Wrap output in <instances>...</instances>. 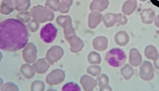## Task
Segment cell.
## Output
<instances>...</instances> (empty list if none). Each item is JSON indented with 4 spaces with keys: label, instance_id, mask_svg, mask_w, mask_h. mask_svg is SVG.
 Segmentation results:
<instances>
[{
    "label": "cell",
    "instance_id": "1",
    "mask_svg": "<svg viewBox=\"0 0 159 91\" xmlns=\"http://www.w3.org/2000/svg\"><path fill=\"white\" fill-rule=\"evenodd\" d=\"M29 41L27 26L18 19L8 18L0 22V49L16 52L22 49Z\"/></svg>",
    "mask_w": 159,
    "mask_h": 91
},
{
    "label": "cell",
    "instance_id": "2",
    "mask_svg": "<svg viewBox=\"0 0 159 91\" xmlns=\"http://www.w3.org/2000/svg\"><path fill=\"white\" fill-rule=\"evenodd\" d=\"M30 13L33 19L35 20L39 23L51 21L55 17L54 13L52 10L42 5L34 6L30 10Z\"/></svg>",
    "mask_w": 159,
    "mask_h": 91
},
{
    "label": "cell",
    "instance_id": "3",
    "mask_svg": "<svg viewBox=\"0 0 159 91\" xmlns=\"http://www.w3.org/2000/svg\"><path fill=\"white\" fill-rule=\"evenodd\" d=\"M126 58L125 53L123 50L119 48H114L107 52L105 59L110 66L119 67L124 64Z\"/></svg>",
    "mask_w": 159,
    "mask_h": 91
},
{
    "label": "cell",
    "instance_id": "4",
    "mask_svg": "<svg viewBox=\"0 0 159 91\" xmlns=\"http://www.w3.org/2000/svg\"><path fill=\"white\" fill-rule=\"evenodd\" d=\"M58 34V29L52 23H47L45 24L40 29V39L45 43L50 44L56 39Z\"/></svg>",
    "mask_w": 159,
    "mask_h": 91
},
{
    "label": "cell",
    "instance_id": "5",
    "mask_svg": "<svg viewBox=\"0 0 159 91\" xmlns=\"http://www.w3.org/2000/svg\"><path fill=\"white\" fill-rule=\"evenodd\" d=\"M56 21L60 26L63 28L64 35L66 40L71 36L75 35V29L72 25L71 18L70 16L60 15L57 17Z\"/></svg>",
    "mask_w": 159,
    "mask_h": 91
},
{
    "label": "cell",
    "instance_id": "6",
    "mask_svg": "<svg viewBox=\"0 0 159 91\" xmlns=\"http://www.w3.org/2000/svg\"><path fill=\"white\" fill-rule=\"evenodd\" d=\"M65 72L60 69H54L51 71L45 78L46 83L50 85H57L61 84L65 79Z\"/></svg>",
    "mask_w": 159,
    "mask_h": 91
},
{
    "label": "cell",
    "instance_id": "7",
    "mask_svg": "<svg viewBox=\"0 0 159 91\" xmlns=\"http://www.w3.org/2000/svg\"><path fill=\"white\" fill-rule=\"evenodd\" d=\"M22 57L25 63L34 64L37 59V49L32 42L28 43L22 52Z\"/></svg>",
    "mask_w": 159,
    "mask_h": 91
},
{
    "label": "cell",
    "instance_id": "8",
    "mask_svg": "<svg viewBox=\"0 0 159 91\" xmlns=\"http://www.w3.org/2000/svg\"><path fill=\"white\" fill-rule=\"evenodd\" d=\"M64 55L63 49L59 46H53L51 47L46 52L45 59L50 65L58 62Z\"/></svg>",
    "mask_w": 159,
    "mask_h": 91
},
{
    "label": "cell",
    "instance_id": "9",
    "mask_svg": "<svg viewBox=\"0 0 159 91\" xmlns=\"http://www.w3.org/2000/svg\"><path fill=\"white\" fill-rule=\"evenodd\" d=\"M154 75L152 65L150 62L145 61L140 69V76L144 80H150Z\"/></svg>",
    "mask_w": 159,
    "mask_h": 91
},
{
    "label": "cell",
    "instance_id": "10",
    "mask_svg": "<svg viewBox=\"0 0 159 91\" xmlns=\"http://www.w3.org/2000/svg\"><path fill=\"white\" fill-rule=\"evenodd\" d=\"M66 41L69 42L70 51L73 53L80 52L84 47L83 41L76 35H73L69 37Z\"/></svg>",
    "mask_w": 159,
    "mask_h": 91
},
{
    "label": "cell",
    "instance_id": "11",
    "mask_svg": "<svg viewBox=\"0 0 159 91\" xmlns=\"http://www.w3.org/2000/svg\"><path fill=\"white\" fill-rule=\"evenodd\" d=\"M33 67L35 72L38 74H45L50 68V64L47 61V60L44 59H37L34 64Z\"/></svg>",
    "mask_w": 159,
    "mask_h": 91
},
{
    "label": "cell",
    "instance_id": "12",
    "mask_svg": "<svg viewBox=\"0 0 159 91\" xmlns=\"http://www.w3.org/2000/svg\"><path fill=\"white\" fill-rule=\"evenodd\" d=\"M80 82L84 90H93L97 85V81L88 75H83Z\"/></svg>",
    "mask_w": 159,
    "mask_h": 91
},
{
    "label": "cell",
    "instance_id": "13",
    "mask_svg": "<svg viewBox=\"0 0 159 91\" xmlns=\"http://www.w3.org/2000/svg\"><path fill=\"white\" fill-rule=\"evenodd\" d=\"M102 16L99 12L92 11L88 16V26L91 29L96 28L102 20Z\"/></svg>",
    "mask_w": 159,
    "mask_h": 91
},
{
    "label": "cell",
    "instance_id": "14",
    "mask_svg": "<svg viewBox=\"0 0 159 91\" xmlns=\"http://www.w3.org/2000/svg\"><path fill=\"white\" fill-rule=\"evenodd\" d=\"M20 72L22 74V75H23L27 79H32L36 73L33 65L28 63L22 64L20 66Z\"/></svg>",
    "mask_w": 159,
    "mask_h": 91
},
{
    "label": "cell",
    "instance_id": "15",
    "mask_svg": "<svg viewBox=\"0 0 159 91\" xmlns=\"http://www.w3.org/2000/svg\"><path fill=\"white\" fill-rule=\"evenodd\" d=\"M107 39L104 36H99L93 41V46L95 50L103 51L107 47Z\"/></svg>",
    "mask_w": 159,
    "mask_h": 91
},
{
    "label": "cell",
    "instance_id": "16",
    "mask_svg": "<svg viewBox=\"0 0 159 91\" xmlns=\"http://www.w3.org/2000/svg\"><path fill=\"white\" fill-rule=\"evenodd\" d=\"M14 5L13 0H2L0 4V12L3 15H9L13 12Z\"/></svg>",
    "mask_w": 159,
    "mask_h": 91
},
{
    "label": "cell",
    "instance_id": "17",
    "mask_svg": "<svg viewBox=\"0 0 159 91\" xmlns=\"http://www.w3.org/2000/svg\"><path fill=\"white\" fill-rule=\"evenodd\" d=\"M142 21L145 24H151L155 20V11L152 9H144L141 12Z\"/></svg>",
    "mask_w": 159,
    "mask_h": 91
},
{
    "label": "cell",
    "instance_id": "18",
    "mask_svg": "<svg viewBox=\"0 0 159 91\" xmlns=\"http://www.w3.org/2000/svg\"><path fill=\"white\" fill-rule=\"evenodd\" d=\"M137 2L136 0H127L123 4L122 10L124 14L130 15L136 9Z\"/></svg>",
    "mask_w": 159,
    "mask_h": 91
},
{
    "label": "cell",
    "instance_id": "19",
    "mask_svg": "<svg viewBox=\"0 0 159 91\" xmlns=\"http://www.w3.org/2000/svg\"><path fill=\"white\" fill-rule=\"evenodd\" d=\"M118 14L113 13H107L102 17V21L104 25L107 27L113 26L117 22Z\"/></svg>",
    "mask_w": 159,
    "mask_h": 91
},
{
    "label": "cell",
    "instance_id": "20",
    "mask_svg": "<svg viewBox=\"0 0 159 91\" xmlns=\"http://www.w3.org/2000/svg\"><path fill=\"white\" fill-rule=\"evenodd\" d=\"M114 40L119 46H125L128 43L129 41V37L127 32L124 31H120L116 34L114 37Z\"/></svg>",
    "mask_w": 159,
    "mask_h": 91
},
{
    "label": "cell",
    "instance_id": "21",
    "mask_svg": "<svg viewBox=\"0 0 159 91\" xmlns=\"http://www.w3.org/2000/svg\"><path fill=\"white\" fill-rule=\"evenodd\" d=\"M14 9L17 11H27L30 6V0H13Z\"/></svg>",
    "mask_w": 159,
    "mask_h": 91
},
{
    "label": "cell",
    "instance_id": "22",
    "mask_svg": "<svg viewBox=\"0 0 159 91\" xmlns=\"http://www.w3.org/2000/svg\"><path fill=\"white\" fill-rule=\"evenodd\" d=\"M142 60V57L136 49H132L130 51V63L135 67L140 65Z\"/></svg>",
    "mask_w": 159,
    "mask_h": 91
},
{
    "label": "cell",
    "instance_id": "23",
    "mask_svg": "<svg viewBox=\"0 0 159 91\" xmlns=\"http://www.w3.org/2000/svg\"><path fill=\"white\" fill-rule=\"evenodd\" d=\"M109 5V2H95L93 1L89 6V9L92 11H98V12H101L103 11L104 9H106Z\"/></svg>",
    "mask_w": 159,
    "mask_h": 91
},
{
    "label": "cell",
    "instance_id": "24",
    "mask_svg": "<svg viewBox=\"0 0 159 91\" xmlns=\"http://www.w3.org/2000/svg\"><path fill=\"white\" fill-rule=\"evenodd\" d=\"M145 54L148 59L155 60L158 57V54L156 48L153 46H148L145 50Z\"/></svg>",
    "mask_w": 159,
    "mask_h": 91
},
{
    "label": "cell",
    "instance_id": "25",
    "mask_svg": "<svg viewBox=\"0 0 159 91\" xmlns=\"http://www.w3.org/2000/svg\"><path fill=\"white\" fill-rule=\"evenodd\" d=\"M88 61L92 65H98L101 63V58L98 52L92 51L88 55Z\"/></svg>",
    "mask_w": 159,
    "mask_h": 91
},
{
    "label": "cell",
    "instance_id": "26",
    "mask_svg": "<svg viewBox=\"0 0 159 91\" xmlns=\"http://www.w3.org/2000/svg\"><path fill=\"white\" fill-rule=\"evenodd\" d=\"M31 17L32 15L30 12H28L27 11H20L17 14V19H18L24 24L28 23L31 20Z\"/></svg>",
    "mask_w": 159,
    "mask_h": 91
},
{
    "label": "cell",
    "instance_id": "27",
    "mask_svg": "<svg viewBox=\"0 0 159 91\" xmlns=\"http://www.w3.org/2000/svg\"><path fill=\"white\" fill-rule=\"evenodd\" d=\"M63 91H80L81 90V87L78 84L70 82L65 84L61 88Z\"/></svg>",
    "mask_w": 159,
    "mask_h": 91
},
{
    "label": "cell",
    "instance_id": "28",
    "mask_svg": "<svg viewBox=\"0 0 159 91\" xmlns=\"http://www.w3.org/2000/svg\"><path fill=\"white\" fill-rule=\"evenodd\" d=\"M45 84L42 80H35L30 85V90L33 91H42L45 90Z\"/></svg>",
    "mask_w": 159,
    "mask_h": 91
},
{
    "label": "cell",
    "instance_id": "29",
    "mask_svg": "<svg viewBox=\"0 0 159 91\" xmlns=\"http://www.w3.org/2000/svg\"><path fill=\"white\" fill-rule=\"evenodd\" d=\"M86 72L88 74L91 75L92 76H98L101 72V68L98 65H93L87 68Z\"/></svg>",
    "mask_w": 159,
    "mask_h": 91
},
{
    "label": "cell",
    "instance_id": "30",
    "mask_svg": "<svg viewBox=\"0 0 159 91\" xmlns=\"http://www.w3.org/2000/svg\"><path fill=\"white\" fill-rule=\"evenodd\" d=\"M121 74L125 79L128 80L133 75L134 71L132 68H131L128 64H127L125 67H124L122 69Z\"/></svg>",
    "mask_w": 159,
    "mask_h": 91
},
{
    "label": "cell",
    "instance_id": "31",
    "mask_svg": "<svg viewBox=\"0 0 159 91\" xmlns=\"http://www.w3.org/2000/svg\"><path fill=\"white\" fill-rule=\"evenodd\" d=\"M60 2L59 0H47L45 2V6L52 11H58Z\"/></svg>",
    "mask_w": 159,
    "mask_h": 91
},
{
    "label": "cell",
    "instance_id": "32",
    "mask_svg": "<svg viewBox=\"0 0 159 91\" xmlns=\"http://www.w3.org/2000/svg\"><path fill=\"white\" fill-rule=\"evenodd\" d=\"M2 90L4 91H17L19 90V87L18 86L14 84V82H6L5 84H4L1 87Z\"/></svg>",
    "mask_w": 159,
    "mask_h": 91
},
{
    "label": "cell",
    "instance_id": "33",
    "mask_svg": "<svg viewBox=\"0 0 159 91\" xmlns=\"http://www.w3.org/2000/svg\"><path fill=\"white\" fill-rule=\"evenodd\" d=\"M39 24L35 20H30L27 26V27L29 31L31 32H35L39 29Z\"/></svg>",
    "mask_w": 159,
    "mask_h": 91
},
{
    "label": "cell",
    "instance_id": "34",
    "mask_svg": "<svg viewBox=\"0 0 159 91\" xmlns=\"http://www.w3.org/2000/svg\"><path fill=\"white\" fill-rule=\"evenodd\" d=\"M71 6V4L66 1H61L58 6V11L62 13V14H66L68 12L70 7Z\"/></svg>",
    "mask_w": 159,
    "mask_h": 91
},
{
    "label": "cell",
    "instance_id": "35",
    "mask_svg": "<svg viewBox=\"0 0 159 91\" xmlns=\"http://www.w3.org/2000/svg\"><path fill=\"white\" fill-rule=\"evenodd\" d=\"M97 80L98 81V84H99V87H101L102 85H106V84H108V82H109L108 77L105 74L101 75L99 77H98Z\"/></svg>",
    "mask_w": 159,
    "mask_h": 91
},
{
    "label": "cell",
    "instance_id": "36",
    "mask_svg": "<svg viewBox=\"0 0 159 91\" xmlns=\"http://www.w3.org/2000/svg\"><path fill=\"white\" fill-rule=\"evenodd\" d=\"M127 19L125 16H122L121 14H118V19H117V24L119 25H124L127 23Z\"/></svg>",
    "mask_w": 159,
    "mask_h": 91
},
{
    "label": "cell",
    "instance_id": "37",
    "mask_svg": "<svg viewBox=\"0 0 159 91\" xmlns=\"http://www.w3.org/2000/svg\"><path fill=\"white\" fill-rule=\"evenodd\" d=\"M100 90H111V88L108 85V84H106L99 87Z\"/></svg>",
    "mask_w": 159,
    "mask_h": 91
},
{
    "label": "cell",
    "instance_id": "38",
    "mask_svg": "<svg viewBox=\"0 0 159 91\" xmlns=\"http://www.w3.org/2000/svg\"><path fill=\"white\" fill-rule=\"evenodd\" d=\"M154 65L157 69H159V55L157 59L154 60Z\"/></svg>",
    "mask_w": 159,
    "mask_h": 91
},
{
    "label": "cell",
    "instance_id": "39",
    "mask_svg": "<svg viewBox=\"0 0 159 91\" xmlns=\"http://www.w3.org/2000/svg\"><path fill=\"white\" fill-rule=\"evenodd\" d=\"M155 24L157 27H159V15L155 19Z\"/></svg>",
    "mask_w": 159,
    "mask_h": 91
},
{
    "label": "cell",
    "instance_id": "40",
    "mask_svg": "<svg viewBox=\"0 0 159 91\" xmlns=\"http://www.w3.org/2000/svg\"><path fill=\"white\" fill-rule=\"evenodd\" d=\"M93 1H95V2H109V0H93Z\"/></svg>",
    "mask_w": 159,
    "mask_h": 91
},
{
    "label": "cell",
    "instance_id": "41",
    "mask_svg": "<svg viewBox=\"0 0 159 91\" xmlns=\"http://www.w3.org/2000/svg\"><path fill=\"white\" fill-rule=\"evenodd\" d=\"M4 84V82H3V79L0 77V89H1V87L2 86V85Z\"/></svg>",
    "mask_w": 159,
    "mask_h": 91
},
{
    "label": "cell",
    "instance_id": "42",
    "mask_svg": "<svg viewBox=\"0 0 159 91\" xmlns=\"http://www.w3.org/2000/svg\"><path fill=\"white\" fill-rule=\"evenodd\" d=\"M62 1H66V2H68L69 4H70L71 5L72 4V3H73V0H61Z\"/></svg>",
    "mask_w": 159,
    "mask_h": 91
},
{
    "label": "cell",
    "instance_id": "43",
    "mask_svg": "<svg viewBox=\"0 0 159 91\" xmlns=\"http://www.w3.org/2000/svg\"><path fill=\"white\" fill-rule=\"evenodd\" d=\"M2 52L0 51V62L2 60Z\"/></svg>",
    "mask_w": 159,
    "mask_h": 91
},
{
    "label": "cell",
    "instance_id": "44",
    "mask_svg": "<svg viewBox=\"0 0 159 91\" xmlns=\"http://www.w3.org/2000/svg\"><path fill=\"white\" fill-rule=\"evenodd\" d=\"M140 1H146V0H140Z\"/></svg>",
    "mask_w": 159,
    "mask_h": 91
}]
</instances>
